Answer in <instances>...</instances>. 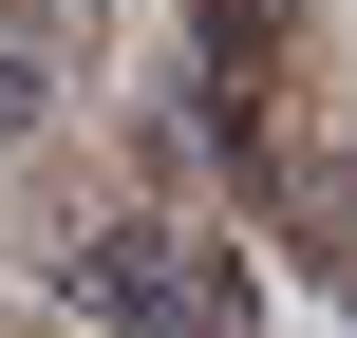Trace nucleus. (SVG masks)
<instances>
[{
	"label": "nucleus",
	"mask_w": 357,
	"mask_h": 338,
	"mask_svg": "<svg viewBox=\"0 0 357 338\" xmlns=\"http://www.w3.org/2000/svg\"><path fill=\"white\" fill-rule=\"evenodd\" d=\"M0 113H38V56H19V38H0Z\"/></svg>",
	"instance_id": "nucleus-1"
}]
</instances>
